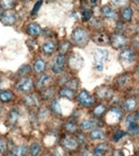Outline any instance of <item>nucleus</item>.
<instances>
[{"mask_svg":"<svg viewBox=\"0 0 139 156\" xmlns=\"http://www.w3.org/2000/svg\"><path fill=\"white\" fill-rule=\"evenodd\" d=\"M109 58V52L102 48H96L94 50V63L93 68L96 71L104 69V64Z\"/></svg>","mask_w":139,"mask_h":156,"instance_id":"f257e3e1","label":"nucleus"},{"mask_svg":"<svg viewBox=\"0 0 139 156\" xmlns=\"http://www.w3.org/2000/svg\"><path fill=\"white\" fill-rule=\"evenodd\" d=\"M72 39L73 43L78 46H85L89 41V34L87 30L82 27L74 29L72 34Z\"/></svg>","mask_w":139,"mask_h":156,"instance_id":"f03ea898","label":"nucleus"},{"mask_svg":"<svg viewBox=\"0 0 139 156\" xmlns=\"http://www.w3.org/2000/svg\"><path fill=\"white\" fill-rule=\"evenodd\" d=\"M15 88L17 90H19L21 92L29 93L34 89V82L28 76L23 77V78H20L15 84Z\"/></svg>","mask_w":139,"mask_h":156,"instance_id":"7ed1b4c3","label":"nucleus"},{"mask_svg":"<svg viewBox=\"0 0 139 156\" xmlns=\"http://www.w3.org/2000/svg\"><path fill=\"white\" fill-rule=\"evenodd\" d=\"M77 100L79 102L80 105H82L83 106L85 107H90L92 105H94V104L96 103V99L93 95H91L89 91L83 90L77 96Z\"/></svg>","mask_w":139,"mask_h":156,"instance_id":"20e7f679","label":"nucleus"},{"mask_svg":"<svg viewBox=\"0 0 139 156\" xmlns=\"http://www.w3.org/2000/svg\"><path fill=\"white\" fill-rule=\"evenodd\" d=\"M66 56L63 55L58 54V55L55 56L54 60H53V64H52V71L55 74H59L61 72H63L64 69H65V65H66Z\"/></svg>","mask_w":139,"mask_h":156,"instance_id":"39448f33","label":"nucleus"},{"mask_svg":"<svg viewBox=\"0 0 139 156\" xmlns=\"http://www.w3.org/2000/svg\"><path fill=\"white\" fill-rule=\"evenodd\" d=\"M111 37V42L110 44H111V45L116 48V49H121L123 48L127 43V38L126 36L122 34V33H116L113 34Z\"/></svg>","mask_w":139,"mask_h":156,"instance_id":"423d86ee","label":"nucleus"},{"mask_svg":"<svg viewBox=\"0 0 139 156\" xmlns=\"http://www.w3.org/2000/svg\"><path fill=\"white\" fill-rule=\"evenodd\" d=\"M0 21L4 25L12 26L17 22V14L14 10H4L0 16Z\"/></svg>","mask_w":139,"mask_h":156,"instance_id":"0eeeda50","label":"nucleus"},{"mask_svg":"<svg viewBox=\"0 0 139 156\" xmlns=\"http://www.w3.org/2000/svg\"><path fill=\"white\" fill-rule=\"evenodd\" d=\"M61 146L63 149L67 151H75L79 147V143L76 140V138L67 135L61 140Z\"/></svg>","mask_w":139,"mask_h":156,"instance_id":"6e6552de","label":"nucleus"},{"mask_svg":"<svg viewBox=\"0 0 139 156\" xmlns=\"http://www.w3.org/2000/svg\"><path fill=\"white\" fill-rule=\"evenodd\" d=\"M137 120H138V113H133L130 115L127 119H126V125L128 127V130L130 133L135 135L138 132V125H137Z\"/></svg>","mask_w":139,"mask_h":156,"instance_id":"1a4fd4ad","label":"nucleus"},{"mask_svg":"<svg viewBox=\"0 0 139 156\" xmlns=\"http://www.w3.org/2000/svg\"><path fill=\"white\" fill-rule=\"evenodd\" d=\"M92 39L97 44L100 45H107L111 42V37L104 32H96L92 35Z\"/></svg>","mask_w":139,"mask_h":156,"instance_id":"9d476101","label":"nucleus"},{"mask_svg":"<svg viewBox=\"0 0 139 156\" xmlns=\"http://www.w3.org/2000/svg\"><path fill=\"white\" fill-rule=\"evenodd\" d=\"M120 60L124 63H132L135 60V53L131 48H125L120 54Z\"/></svg>","mask_w":139,"mask_h":156,"instance_id":"9b49d317","label":"nucleus"},{"mask_svg":"<svg viewBox=\"0 0 139 156\" xmlns=\"http://www.w3.org/2000/svg\"><path fill=\"white\" fill-rule=\"evenodd\" d=\"M83 63H84L83 58L79 55H76V54H73L70 57V60H69L70 67H71L72 69H74V70H79L82 68Z\"/></svg>","mask_w":139,"mask_h":156,"instance_id":"f8f14e48","label":"nucleus"},{"mask_svg":"<svg viewBox=\"0 0 139 156\" xmlns=\"http://www.w3.org/2000/svg\"><path fill=\"white\" fill-rule=\"evenodd\" d=\"M41 32H42L41 26L36 22H31L26 27V33L32 37L38 36L41 34Z\"/></svg>","mask_w":139,"mask_h":156,"instance_id":"ddd939ff","label":"nucleus"},{"mask_svg":"<svg viewBox=\"0 0 139 156\" xmlns=\"http://www.w3.org/2000/svg\"><path fill=\"white\" fill-rule=\"evenodd\" d=\"M110 148L111 147L108 143H105V142L99 143L94 149V155L95 156H108Z\"/></svg>","mask_w":139,"mask_h":156,"instance_id":"4468645a","label":"nucleus"},{"mask_svg":"<svg viewBox=\"0 0 139 156\" xmlns=\"http://www.w3.org/2000/svg\"><path fill=\"white\" fill-rule=\"evenodd\" d=\"M96 95L101 99L109 100L113 95V90H112L111 88H109V87H106V86H102L100 89L96 90Z\"/></svg>","mask_w":139,"mask_h":156,"instance_id":"2eb2a0df","label":"nucleus"},{"mask_svg":"<svg viewBox=\"0 0 139 156\" xmlns=\"http://www.w3.org/2000/svg\"><path fill=\"white\" fill-rule=\"evenodd\" d=\"M51 80H52V78L49 75H47V74H42L38 78V80L36 81V84L34 85V86H36L39 90H44V89H46L48 86V84L50 83Z\"/></svg>","mask_w":139,"mask_h":156,"instance_id":"dca6fc26","label":"nucleus"},{"mask_svg":"<svg viewBox=\"0 0 139 156\" xmlns=\"http://www.w3.org/2000/svg\"><path fill=\"white\" fill-rule=\"evenodd\" d=\"M101 12H102V14H103L104 17L107 18V19H110V20H116L117 19V16H118L116 10L112 7H111L109 5L104 6L101 9Z\"/></svg>","mask_w":139,"mask_h":156,"instance_id":"f3484780","label":"nucleus"},{"mask_svg":"<svg viewBox=\"0 0 139 156\" xmlns=\"http://www.w3.org/2000/svg\"><path fill=\"white\" fill-rule=\"evenodd\" d=\"M137 106V101L134 97H129L122 103V108L126 112H133Z\"/></svg>","mask_w":139,"mask_h":156,"instance_id":"a211bd4d","label":"nucleus"},{"mask_svg":"<svg viewBox=\"0 0 139 156\" xmlns=\"http://www.w3.org/2000/svg\"><path fill=\"white\" fill-rule=\"evenodd\" d=\"M15 97L14 92L10 90H0V102L7 104L11 102Z\"/></svg>","mask_w":139,"mask_h":156,"instance_id":"6ab92c4d","label":"nucleus"},{"mask_svg":"<svg viewBox=\"0 0 139 156\" xmlns=\"http://www.w3.org/2000/svg\"><path fill=\"white\" fill-rule=\"evenodd\" d=\"M41 49L46 55H51L56 50V44L51 40H47L42 44Z\"/></svg>","mask_w":139,"mask_h":156,"instance_id":"aec40b11","label":"nucleus"},{"mask_svg":"<svg viewBox=\"0 0 139 156\" xmlns=\"http://www.w3.org/2000/svg\"><path fill=\"white\" fill-rule=\"evenodd\" d=\"M47 69V62L42 59V58H38L34 61L33 63V70L36 74H42L44 73V71Z\"/></svg>","mask_w":139,"mask_h":156,"instance_id":"412c9836","label":"nucleus"},{"mask_svg":"<svg viewBox=\"0 0 139 156\" xmlns=\"http://www.w3.org/2000/svg\"><path fill=\"white\" fill-rule=\"evenodd\" d=\"M58 94H59V96H61L63 98H67L69 100H73L74 97L76 96L75 90L70 89V88H67V87H62L58 91Z\"/></svg>","mask_w":139,"mask_h":156,"instance_id":"4be33fe9","label":"nucleus"},{"mask_svg":"<svg viewBox=\"0 0 139 156\" xmlns=\"http://www.w3.org/2000/svg\"><path fill=\"white\" fill-rule=\"evenodd\" d=\"M22 102L28 107H34V106L37 105L36 96L34 94H32V93H29V94L25 95L22 99Z\"/></svg>","mask_w":139,"mask_h":156,"instance_id":"5701e85b","label":"nucleus"},{"mask_svg":"<svg viewBox=\"0 0 139 156\" xmlns=\"http://www.w3.org/2000/svg\"><path fill=\"white\" fill-rule=\"evenodd\" d=\"M97 125V120L96 119H94V118H91V119H85L84 120L81 125H80V128L83 129V130H90L92 129L94 127H96Z\"/></svg>","mask_w":139,"mask_h":156,"instance_id":"b1692460","label":"nucleus"},{"mask_svg":"<svg viewBox=\"0 0 139 156\" xmlns=\"http://www.w3.org/2000/svg\"><path fill=\"white\" fill-rule=\"evenodd\" d=\"M20 116H21V113L18 109H11L9 113V115H8V120L9 122L11 124V125H15L18 120L20 119Z\"/></svg>","mask_w":139,"mask_h":156,"instance_id":"393cba45","label":"nucleus"},{"mask_svg":"<svg viewBox=\"0 0 139 156\" xmlns=\"http://www.w3.org/2000/svg\"><path fill=\"white\" fill-rule=\"evenodd\" d=\"M29 151V148L25 145H21V146H15L12 151L11 153L14 156H26L27 152Z\"/></svg>","mask_w":139,"mask_h":156,"instance_id":"a878e982","label":"nucleus"},{"mask_svg":"<svg viewBox=\"0 0 139 156\" xmlns=\"http://www.w3.org/2000/svg\"><path fill=\"white\" fill-rule=\"evenodd\" d=\"M64 129L69 132V133H75L78 129V127H77V124L73 121V120H69L67 121L65 124H64V126H63Z\"/></svg>","mask_w":139,"mask_h":156,"instance_id":"bb28decb","label":"nucleus"},{"mask_svg":"<svg viewBox=\"0 0 139 156\" xmlns=\"http://www.w3.org/2000/svg\"><path fill=\"white\" fill-rule=\"evenodd\" d=\"M133 15V12L131 7H125L122 9V18L126 22H130L132 20Z\"/></svg>","mask_w":139,"mask_h":156,"instance_id":"cd10ccee","label":"nucleus"},{"mask_svg":"<svg viewBox=\"0 0 139 156\" xmlns=\"http://www.w3.org/2000/svg\"><path fill=\"white\" fill-rule=\"evenodd\" d=\"M30 72H31V66L28 64H24L19 68L16 75L19 78H23V77H27L28 74H30Z\"/></svg>","mask_w":139,"mask_h":156,"instance_id":"c85d7f7f","label":"nucleus"},{"mask_svg":"<svg viewBox=\"0 0 139 156\" xmlns=\"http://www.w3.org/2000/svg\"><path fill=\"white\" fill-rule=\"evenodd\" d=\"M72 48V44L70 43L69 41L65 40V41H62L60 44H59V54L60 55H65Z\"/></svg>","mask_w":139,"mask_h":156,"instance_id":"c756f323","label":"nucleus"},{"mask_svg":"<svg viewBox=\"0 0 139 156\" xmlns=\"http://www.w3.org/2000/svg\"><path fill=\"white\" fill-rule=\"evenodd\" d=\"M41 150H42V147L38 142H33L31 144V146L29 148L30 155L31 156H37L41 152Z\"/></svg>","mask_w":139,"mask_h":156,"instance_id":"7c9ffc66","label":"nucleus"},{"mask_svg":"<svg viewBox=\"0 0 139 156\" xmlns=\"http://www.w3.org/2000/svg\"><path fill=\"white\" fill-rule=\"evenodd\" d=\"M106 112H107V107L104 105H102V104H99V105H96L94 107V109H93V114L96 116H98V117L104 115L106 114Z\"/></svg>","mask_w":139,"mask_h":156,"instance_id":"2f4dec72","label":"nucleus"},{"mask_svg":"<svg viewBox=\"0 0 139 156\" xmlns=\"http://www.w3.org/2000/svg\"><path fill=\"white\" fill-rule=\"evenodd\" d=\"M128 81H129V76L127 74H122L115 80V82L119 88H123L128 83Z\"/></svg>","mask_w":139,"mask_h":156,"instance_id":"473e14b6","label":"nucleus"},{"mask_svg":"<svg viewBox=\"0 0 139 156\" xmlns=\"http://www.w3.org/2000/svg\"><path fill=\"white\" fill-rule=\"evenodd\" d=\"M54 94H55V90H53V88H47V89H44L42 93H41V97L44 99V100H49L51 99L52 97H54Z\"/></svg>","mask_w":139,"mask_h":156,"instance_id":"72a5a7b5","label":"nucleus"},{"mask_svg":"<svg viewBox=\"0 0 139 156\" xmlns=\"http://www.w3.org/2000/svg\"><path fill=\"white\" fill-rule=\"evenodd\" d=\"M50 108H51V111L55 114V115H61V106L59 105V102L58 100L57 99H54L52 100L51 102V105H50Z\"/></svg>","mask_w":139,"mask_h":156,"instance_id":"f704fd0d","label":"nucleus"},{"mask_svg":"<svg viewBox=\"0 0 139 156\" xmlns=\"http://www.w3.org/2000/svg\"><path fill=\"white\" fill-rule=\"evenodd\" d=\"M89 137H90L91 140H101V139H103L104 137H105V135H104V132L101 129H94V130H92L90 132Z\"/></svg>","mask_w":139,"mask_h":156,"instance_id":"c9c22d12","label":"nucleus"},{"mask_svg":"<svg viewBox=\"0 0 139 156\" xmlns=\"http://www.w3.org/2000/svg\"><path fill=\"white\" fill-rule=\"evenodd\" d=\"M16 6L15 1H10V0H6V1L0 2V7L2 8L3 10H12L14 7Z\"/></svg>","mask_w":139,"mask_h":156,"instance_id":"e433bc0d","label":"nucleus"},{"mask_svg":"<svg viewBox=\"0 0 139 156\" xmlns=\"http://www.w3.org/2000/svg\"><path fill=\"white\" fill-rule=\"evenodd\" d=\"M79 80L76 79V78H73L72 80H70L68 81H66L65 83V86L64 87H67V88H70V89H72L73 90H75L78 87H79Z\"/></svg>","mask_w":139,"mask_h":156,"instance_id":"4c0bfd02","label":"nucleus"},{"mask_svg":"<svg viewBox=\"0 0 139 156\" xmlns=\"http://www.w3.org/2000/svg\"><path fill=\"white\" fill-rule=\"evenodd\" d=\"M82 16H83L84 20H89L92 18V16H93V11L90 10V9H85L83 11Z\"/></svg>","mask_w":139,"mask_h":156,"instance_id":"58836bf2","label":"nucleus"},{"mask_svg":"<svg viewBox=\"0 0 139 156\" xmlns=\"http://www.w3.org/2000/svg\"><path fill=\"white\" fill-rule=\"evenodd\" d=\"M7 149V144L5 140L0 136V154H4Z\"/></svg>","mask_w":139,"mask_h":156,"instance_id":"ea45409f","label":"nucleus"},{"mask_svg":"<svg viewBox=\"0 0 139 156\" xmlns=\"http://www.w3.org/2000/svg\"><path fill=\"white\" fill-rule=\"evenodd\" d=\"M123 136H125V132H124L123 130H119V131H117V132L115 133V135H114V137H113V140H114L115 142H117V141H119Z\"/></svg>","mask_w":139,"mask_h":156,"instance_id":"a19ab883","label":"nucleus"},{"mask_svg":"<svg viewBox=\"0 0 139 156\" xmlns=\"http://www.w3.org/2000/svg\"><path fill=\"white\" fill-rule=\"evenodd\" d=\"M42 5H43V1H37L36 4H34L33 9H32V15L36 14V13L38 12V10L40 9V8L42 7Z\"/></svg>","mask_w":139,"mask_h":156,"instance_id":"79ce46f5","label":"nucleus"},{"mask_svg":"<svg viewBox=\"0 0 139 156\" xmlns=\"http://www.w3.org/2000/svg\"><path fill=\"white\" fill-rule=\"evenodd\" d=\"M76 140H77V141H78L79 145H80V144H82V143H85V135H84V133L79 134V136H78V138H77Z\"/></svg>","mask_w":139,"mask_h":156,"instance_id":"37998d69","label":"nucleus"},{"mask_svg":"<svg viewBox=\"0 0 139 156\" xmlns=\"http://www.w3.org/2000/svg\"><path fill=\"white\" fill-rule=\"evenodd\" d=\"M113 156H124V154H123L122 151H121V150H116V151H113Z\"/></svg>","mask_w":139,"mask_h":156,"instance_id":"c03bdc74","label":"nucleus"},{"mask_svg":"<svg viewBox=\"0 0 139 156\" xmlns=\"http://www.w3.org/2000/svg\"><path fill=\"white\" fill-rule=\"evenodd\" d=\"M82 156H95L94 155V153H92L91 151H85L84 153H83V155Z\"/></svg>","mask_w":139,"mask_h":156,"instance_id":"a18cd8bd","label":"nucleus"},{"mask_svg":"<svg viewBox=\"0 0 139 156\" xmlns=\"http://www.w3.org/2000/svg\"><path fill=\"white\" fill-rule=\"evenodd\" d=\"M2 110H3V107H2V105H0V114L2 113Z\"/></svg>","mask_w":139,"mask_h":156,"instance_id":"49530a36","label":"nucleus"},{"mask_svg":"<svg viewBox=\"0 0 139 156\" xmlns=\"http://www.w3.org/2000/svg\"><path fill=\"white\" fill-rule=\"evenodd\" d=\"M4 10L2 9V8L1 7H0V16H1V14H2V12H3Z\"/></svg>","mask_w":139,"mask_h":156,"instance_id":"de8ad7c7","label":"nucleus"},{"mask_svg":"<svg viewBox=\"0 0 139 156\" xmlns=\"http://www.w3.org/2000/svg\"><path fill=\"white\" fill-rule=\"evenodd\" d=\"M44 156H51V155H50V154H45Z\"/></svg>","mask_w":139,"mask_h":156,"instance_id":"09e8293b","label":"nucleus"},{"mask_svg":"<svg viewBox=\"0 0 139 156\" xmlns=\"http://www.w3.org/2000/svg\"><path fill=\"white\" fill-rule=\"evenodd\" d=\"M8 156H14V155H13L12 153H10V154H9V155H8Z\"/></svg>","mask_w":139,"mask_h":156,"instance_id":"8fccbe9b","label":"nucleus"}]
</instances>
